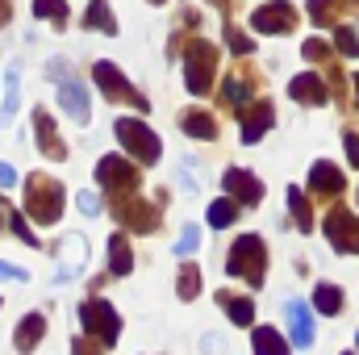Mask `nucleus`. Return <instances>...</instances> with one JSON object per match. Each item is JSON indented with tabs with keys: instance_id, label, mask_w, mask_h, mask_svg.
<instances>
[{
	"instance_id": "obj_6",
	"label": "nucleus",
	"mask_w": 359,
	"mask_h": 355,
	"mask_svg": "<svg viewBox=\"0 0 359 355\" xmlns=\"http://www.w3.org/2000/svg\"><path fill=\"white\" fill-rule=\"evenodd\" d=\"M50 80H59V105H63V113L72 117V121H80V126H88V88L72 76V67L67 63H59V59H50Z\"/></svg>"
},
{
	"instance_id": "obj_25",
	"label": "nucleus",
	"mask_w": 359,
	"mask_h": 355,
	"mask_svg": "<svg viewBox=\"0 0 359 355\" xmlns=\"http://www.w3.org/2000/svg\"><path fill=\"white\" fill-rule=\"evenodd\" d=\"M88 29H100V34H117V21H113V8L109 0H92L88 4V17H84Z\"/></svg>"
},
{
	"instance_id": "obj_9",
	"label": "nucleus",
	"mask_w": 359,
	"mask_h": 355,
	"mask_svg": "<svg viewBox=\"0 0 359 355\" xmlns=\"http://www.w3.org/2000/svg\"><path fill=\"white\" fill-rule=\"evenodd\" d=\"M96 180H100V188H109L113 196H126V192H138V188H142L138 168H134L130 159H121V155H104V159L96 163Z\"/></svg>"
},
{
	"instance_id": "obj_5",
	"label": "nucleus",
	"mask_w": 359,
	"mask_h": 355,
	"mask_svg": "<svg viewBox=\"0 0 359 355\" xmlns=\"http://www.w3.org/2000/svg\"><path fill=\"white\" fill-rule=\"evenodd\" d=\"M80 322H84V330H88L92 339L109 351V347H117V335H121V318L113 314V305L109 301H100V297H88L84 305H80Z\"/></svg>"
},
{
	"instance_id": "obj_1",
	"label": "nucleus",
	"mask_w": 359,
	"mask_h": 355,
	"mask_svg": "<svg viewBox=\"0 0 359 355\" xmlns=\"http://www.w3.org/2000/svg\"><path fill=\"white\" fill-rule=\"evenodd\" d=\"M63 205H67V192H63L59 180L42 176V172H34V176L25 180V213H29L34 222L55 226V222L63 217Z\"/></svg>"
},
{
	"instance_id": "obj_44",
	"label": "nucleus",
	"mask_w": 359,
	"mask_h": 355,
	"mask_svg": "<svg viewBox=\"0 0 359 355\" xmlns=\"http://www.w3.org/2000/svg\"><path fill=\"white\" fill-rule=\"evenodd\" d=\"M0 230H4V205H0Z\"/></svg>"
},
{
	"instance_id": "obj_4",
	"label": "nucleus",
	"mask_w": 359,
	"mask_h": 355,
	"mask_svg": "<svg viewBox=\"0 0 359 355\" xmlns=\"http://www.w3.org/2000/svg\"><path fill=\"white\" fill-rule=\"evenodd\" d=\"M113 134H117V142H121V147H126L138 163H159L163 142H159V134H155L147 121H138V117H117Z\"/></svg>"
},
{
	"instance_id": "obj_27",
	"label": "nucleus",
	"mask_w": 359,
	"mask_h": 355,
	"mask_svg": "<svg viewBox=\"0 0 359 355\" xmlns=\"http://www.w3.org/2000/svg\"><path fill=\"white\" fill-rule=\"evenodd\" d=\"M234 217H238V201H234L230 192H226L222 201H213V205H209V226H213V230H226Z\"/></svg>"
},
{
	"instance_id": "obj_48",
	"label": "nucleus",
	"mask_w": 359,
	"mask_h": 355,
	"mask_svg": "<svg viewBox=\"0 0 359 355\" xmlns=\"http://www.w3.org/2000/svg\"><path fill=\"white\" fill-rule=\"evenodd\" d=\"M355 343H359V335H355Z\"/></svg>"
},
{
	"instance_id": "obj_31",
	"label": "nucleus",
	"mask_w": 359,
	"mask_h": 355,
	"mask_svg": "<svg viewBox=\"0 0 359 355\" xmlns=\"http://www.w3.org/2000/svg\"><path fill=\"white\" fill-rule=\"evenodd\" d=\"M251 343H255V351H271V355H284L288 351V339H280L276 330H268V326H259L255 335H251Z\"/></svg>"
},
{
	"instance_id": "obj_17",
	"label": "nucleus",
	"mask_w": 359,
	"mask_h": 355,
	"mask_svg": "<svg viewBox=\"0 0 359 355\" xmlns=\"http://www.w3.org/2000/svg\"><path fill=\"white\" fill-rule=\"evenodd\" d=\"M288 96H292L297 105H326V100H330V88H326L322 76L305 72V76H297V80L288 84Z\"/></svg>"
},
{
	"instance_id": "obj_30",
	"label": "nucleus",
	"mask_w": 359,
	"mask_h": 355,
	"mask_svg": "<svg viewBox=\"0 0 359 355\" xmlns=\"http://www.w3.org/2000/svg\"><path fill=\"white\" fill-rule=\"evenodd\" d=\"M339 4H343V0H309L313 25H339Z\"/></svg>"
},
{
	"instance_id": "obj_35",
	"label": "nucleus",
	"mask_w": 359,
	"mask_h": 355,
	"mask_svg": "<svg viewBox=\"0 0 359 355\" xmlns=\"http://www.w3.org/2000/svg\"><path fill=\"white\" fill-rule=\"evenodd\" d=\"M196 247H201V230H196V226H184V234H180V243H176V255L188 260Z\"/></svg>"
},
{
	"instance_id": "obj_14",
	"label": "nucleus",
	"mask_w": 359,
	"mask_h": 355,
	"mask_svg": "<svg viewBox=\"0 0 359 355\" xmlns=\"http://www.w3.org/2000/svg\"><path fill=\"white\" fill-rule=\"evenodd\" d=\"M222 184H226V192H230L238 205H259V201H264V184L251 176V172H243V168H230V172L222 176Z\"/></svg>"
},
{
	"instance_id": "obj_13",
	"label": "nucleus",
	"mask_w": 359,
	"mask_h": 355,
	"mask_svg": "<svg viewBox=\"0 0 359 355\" xmlns=\"http://www.w3.org/2000/svg\"><path fill=\"white\" fill-rule=\"evenodd\" d=\"M34 134H38V151H42L46 159H55V163L67 159V142L59 138V130H55V121H50L46 109H34Z\"/></svg>"
},
{
	"instance_id": "obj_37",
	"label": "nucleus",
	"mask_w": 359,
	"mask_h": 355,
	"mask_svg": "<svg viewBox=\"0 0 359 355\" xmlns=\"http://www.w3.org/2000/svg\"><path fill=\"white\" fill-rule=\"evenodd\" d=\"M8 222H13V234H17V239H21V243H29V247H38V234H34V230H29V222H25V217H21V213H13V217H8Z\"/></svg>"
},
{
	"instance_id": "obj_26",
	"label": "nucleus",
	"mask_w": 359,
	"mask_h": 355,
	"mask_svg": "<svg viewBox=\"0 0 359 355\" xmlns=\"http://www.w3.org/2000/svg\"><path fill=\"white\" fill-rule=\"evenodd\" d=\"M176 293H180V301H192V297L201 293V267L192 264V260H184V264H180V276H176Z\"/></svg>"
},
{
	"instance_id": "obj_32",
	"label": "nucleus",
	"mask_w": 359,
	"mask_h": 355,
	"mask_svg": "<svg viewBox=\"0 0 359 355\" xmlns=\"http://www.w3.org/2000/svg\"><path fill=\"white\" fill-rule=\"evenodd\" d=\"M226 42H230V51H234V55H255V42H251L234 21H226Z\"/></svg>"
},
{
	"instance_id": "obj_20",
	"label": "nucleus",
	"mask_w": 359,
	"mask_h": 355,
	"mask_svg": "<svg viewBox=\"0 0 359 355\" xmlns=\"http://www.w3.org/2000/svg\"><path fill=\"white\" fill-rule=\"evenodd\" d=\"M42 335H46V318L42 314H25L21 326H17V335H13V347L17 351H34L42 343Z\"/></svg>"
},
{
	"instance_id": "obj_38",
	"label": "nucleus",
	"mask_w": 359,
	"mask_h": 355,
	"mask_svg": "<svg viewBox=\"0 0 359 355\" xmlns=\"http://www.w3.org/2000/svg\"><path fill=\"white\" fill-rule=\"evenodd\" d=\"M0 280H17V284H25L29 272H25V267H13V264H0Z\"/></svg>"
},
{
	"instance_id": "obj_2",
	"label": "nucleus",
	"mask_w": 359,
	"mask_h": 355,
	"mask_svg": "<svg viewBox=\"0 0 359 355\" xmlns=\"http://www.w3.org/2000/svg\"><path fill=\"white\" fill-rule=\"evenodd\" d=\"M226 272L238 276V280H247L251 288H259L264 276H268V247H264V239H259V234H243V239L230 247Z\"/></svg>"
},
{
	"instance_id": "obj_33",
	"label": "nucleus",
	"mask_w": 359,
	"mask_h": 355,
	"mask_svg": "<svg viewBox=\"0 0 359 355\" xmlns=\"http://www.w3.org/2000/svg\"><path fill=\"white\" fill-rule=\"evenodd\" d=\"M334 46H339L343 55H359V29H355V25H339Z\"/></svg>"
},
{
	"instance_id": "obj_18",
	"label": "nucleus",
	"mask_w": 359,
	"mask_h": 355,
	"mask_svg": "<svg viewBox=\"0 0 359 355\" xmlns=\"http://www.w3.org/2000/svg\"><path fill=\"white\" fill-rule=\"evenodd\" d=\"M180 130H184L188 138H201V142H213V138H217V121H213V113H205V109H184V113H180Z\"/></svg>"
},
{
	"instance_id": "obj_19",
	"label": "nucleus",
	"mask_w": 359,
	"mask_h": 355,
	"mask_svg": "<svg viewBox=\"0 0 359 355\" xmlns=\"http://www.w3.org/2000/svg\"><path fill=\"white\" fill-rule=\"evenodd\" d=\"M309 188H313L318 196H339V192H343V172H339L334 163H313V168H309Z\"/></svg>"
},
{
	"instance_id": "obj_43",
	"label": "nucleus",
	"mask_w": 359,
	"mask_h": 355,
	"mask_svg": "<svg viewBox=\"0 0 359 355\" xmlns=\"http://www.w3.org/2000/svg\"><path fill=\"white\" fill-rule=\"evenodd\" d=\"M209 4H213V8H222V13H230V8H234L230 0H209Z\"/></svg>"
},
{
	"instance_id": "obj_8",
	"label": "nucleus",
	"mask_w": 359,
	"mask_h": 355,
	"mask_svg": "<svg viewBox=\"0 0 359 355\" xmlns=\"http://www.w3.org/2000/svg\"><path fill=\"white\" fill-rule=\"evenodd\" d=\"M159 205H163V201L147 205V201H142L138 192L113 196V213H117V222H121V226H130L134 234H151V230L159 226Z\"/></svg>"
},
{
	"instance_id": "obj_12",
	"label": "nucleus",
	"mask_w": 359,
	"mask_h": 355,
	"mask_svg": "<svg viewBox=\"0 0 359 355\" xmlns=\"http://www.w3.org/2000/svg\"><path fill=\"white\" fill-rule=\"evenodd\" d=\"M59 267H55V284H67V280H76L80 276V267L88 260V243H84V234H67L63 243H59Z\"/></svg>"
},
{
	"instance_id": "obj_40",
	"label": "nucleus",
	"mask_w": 359,
	"mask_h": 355,
	"mask_svg": "<svg viewBox=\"0 0 359 355\" xmlns=\"http://www.w3.org/2000/svg\"><path fill=\"white\" fill-rule=\"evenodd\" d=\"M80 209H84V213H96V209H100L96 192H80Z\"/></svg>"
},
{
	"instance_id": "obj_29",
	"label": "nucleus",
	"mask_w": 359,
	"mask_h": 355,
	"mask_svg": "<svg viewBox=\"0 0 359 355\" xmlns=\"http://www.w3.org/2000/svg\"><path fill=\"white\" fill-rule=\"evenodd\" d=\"M288 209H292L297 230H313V209H309V201H305L301 188H288Z\"/></svg>"
},
{
	"instance_id": "obj_21",
	"label": "nucleus",
	"mask_w": 359,
	"mask_h": 355,
	"mask_svg": "<svg viewBox=\"0 0 359 355\" xmlns=\"http://www.w3.org/2000/svg\"><path fill=\"white\" fill-rule=\"evenodd\" d=\"M251 84H255V80H251V72L226 76V84H222V105H226V109H243V105L251 100V92H255Z\"/></svg>"
},
{
	"instance_id": "obj_42",
	"label": "nucleus",
	"mask_w": 359,
	"mask_h": 355,
	"mask_svg": "<svg viewBox=\"0 0 359 355\" xmlns=\"http://www.w3.org/2000/svg\"><path fill=\"white\" fill-rule=\"evenodd\" d=\"M8 17H13V4H8V0H0V29L8 25Z\"/></svg>"
},
{
	"instance_id": "obj_24",
	"label": "nucleus",
	"mask_w": 359,
	"mask_h": 355,
	"mask_svg": "<svg viewBox=\"0 0 359 355\" xmlns=\"http://www.w3.org/2000/svg\"><path fill=\"white\" fill-rule=\"evenodd\" d=\"M217 305L234 318V326H251V322H255V301H251V297H230V293H217Z\"/></svg>"
},
{
	"instance_id": "obj_28",
	"label": "nucleus",
	"mask_w": 359,
	"mask_h": 355,
	"mask_svg": "<svg viewBox=\"0 0 359 355\" xmlns=\"http://www.w3.org/2000/svg\"><path fill=\"white\" fill-rule=\"evenodd\" d=\"M313 309L326 314V318L339 314V309H343V293H339V284H318V288H313Z\"/></svg>"
},
{
	"instance_id": "obj_16",
	"label": "nucleus",
	"mask_w": 359,
	"mask_h": 355,
	"mask_svg": "<svg viewBox=\"0 0 359 355\" xmlns=\"http://www.w3.org/2000/svg\"><path fill=\"white\" fill-rule=\"evenodd\" d=\"M284 314H288L292 347H313V314H309V305H305V301H288Z\"/></svg>"
},
{
	"instance_id": "obj_3",
	"label": "nucleus",
	"mask_w": 359,
	"mask_h": 355,
	"mask_svg": "<svg viewBox=\"0 0 359 355\" xmlns=\"http://www.w3.org/2000/svg\"><path fill=\"white\" fill-rule=\"evenodd\" d=\"M213 76H217V51L209 42L192 38L188 51H184V84H188V92L192 96H209L213 92Z\"/></svg>"
},
{
	"instance_id": "obj_41",
	"label": "nucleus",
	"mask_w": 359,
	"mask_h": 355,
	"mask_svg": "<svg viewBox=\"0 0 359 355\" xmlns=\"http://www.w3.org/2000/svg\"><path fill=\"white\" fill-rule=\"evenodd\" d=\"M13 184H17V172L8 163H0V188H13Z\"/></svg>"
},
{
	"instance_id": "obj_7",
	"label": "nucleus",
	"mask_w": 359,
	"mask_h": 355,
	"mask_svg": "<svg viewBox=\"0 0 359 355\" xmlns=\"http://www.w3.org/2000/svg\"><path fill=\"white\" fill-rule=\"evenodd\" d=\"M92 80H96V88H100V96H104V100H130L138 113H147V109H151V100L134 88V84H130V80H126V76H121L109 59L92 63Z\"/></svg>"
},
{
	"instance_id": "obj_23",
	"label": "nucleus",
	"mask_w": 359,
	"mask_h": 355,
	"mask_svg": "<svg viewBox=\"0 0 359 355\" xmlns=\"http://www.w3.org/2000/svg\"><path fill=\"white\" fill-rule=\"evenodd\" d=\"M17 105H21V72L8 67L4 72V105H0V126H8L17 117Z\"/></svg>"
},
{
	"instance_id": "obj_10",
	"label": "nucleus",
	"mask_w": 359,
	"mask_h": 355,
	"mask_svg": "<svg viewBox=\"0 0 359 355\" xmlns=\"http://www.w3.org/2000/svg\"><path fill=\"white\" fill-rule=\"evenodd\" d=\"M326 239H330L334 251L355 255L359 251V217H351L347 209H330L326 213Z\"/></svg>"
},
{
	"instance_id": "obj_11",
	"label": "nucleus",
	"mask_w": 359,
	"mask_h": 355,
	"mask_svg": "<svg viewBox=\"0 0 359 355\" xmlns=\"http://www.w3.org/2000/svg\"><path fill=\"white\" fill-rule=\"evenodd\" d=\"M251 25H255V34H288V29L297 25V8H292L288 0L259 4V8L251 13Z\"/></svg>"
},
{
	"instance_id": "obj_36",
	"label": "nucleus",
	"mask_w": 359,
	"mask_h": 355,
	"mask_svg": "<svg viewBox=\"0 0 359 355\" xmlns=\"http://www.w3.org/2000/svg\"><path fill=\"white\" fill-rule=\"evenodd\" d=\"M301 55H305L309 63H326V59H330V46H326L322 38H309V42L301 46Z\"/></svg>"
},
{
	"instance_id": "obj_15",
	"label": "nucleus",
	"mask_w": 359,
	"mask_h": 355,
	"mask_svg": "<svg viewBox=\"0 0 359 355\" xmlns=\"http://www.w3.org/2000/svg\"><path fill=\"white\" fill-rule=\"evenodd\" d=\"M271 121H276L271 100H255L251 109H243V142H259L271 130Z\"/></svg>"
},
{
	"instance_id": "obj_22",
	"label": "nucleus",
	"mask_w": 359,
	"mask_h": 355,
	"mask_svg": "<svg viewBox=\"0 0 359 355\" xmlns=\"http://www.w3.org/2000/svg\"><path fill=\"white\" fill-rule=\"evenodd\" d=\"M130 267H134L130 239H126V234H113V239H109V276H130Z\"/></svg>"
},
{
	"instance_id": "obj_46",
	"label": "nucleus",
	"mask_w": 359,
	"mask_h": 355,
	"mask_svg": "<svg viewBox=\"0 0 359 355\" xmlns=\"http://www.w3.org/2000/svg\"><path fill=\"white\" fill-rule=\"evenodd\" d=\"M347 4H351V8H355V13H359V0H347Z\"/></svg>"
},
{
	"instance_id": "obj_45",
	"label": "nucleus",
	"mask_w": 359,
	"mask_h": 355,
	"mask_svg": "<svg viewBox=\"0 0 359 355\" xmlns=\"http://www.w3.org/2000/svg\"><path fill=\"white\" fill-rule=\"evenodd\" d=\"M355 100H359V72H355Z\"/></svg>"
},
{
	"instance_id": "obj_47",
	"label": "nucleus",
	"mask_w": 359,
	"mask_h": 355,
	"mask_svg": "<svg viewBox=\"0 0 359 355\" xmlns=\"http://www.w3.org/2000/svg\"><path fill=\"white\" fill-rule=\"evenodd\" d=\"M151 4H163V0H151Z\"/></svg>"
},
{
	"instance_id": "obj_39",
	"label": "nucleus",
	"mask_w": 359,
	"mask_h": 355,
	"mask_svg": "<svg viewBox=\"0 0 359 355\" xmlns=\"http://www.w3.org/2000/svg\"><path fill=\"white\" fill-rule=\"evenodd\" d=\"M343 147H347V159L359 168V134H343Z\"/></svg>"
},
{
	"instance_id": "obj_34",
	"label": "nucleus",
	"mask_w": 359,
	"mask_h": 355,
	"mask_svg": "<svg viewBox=\"0 0 359 355\" xmlns=\"http://www.w3.org/2000/svg\"><path fill=\"white\" fill-rule=\"evenodd\" d=\"M34 17H55V21H67V4H63V0H34Z\"/></svg>"
}]
</instances>
